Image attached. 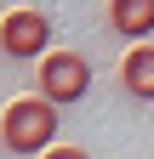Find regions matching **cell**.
I'll return each instance as SVG.
<instances>
[{
  "label": "cell",
  "instance_id": "7",
  "mask_svg": "<svg viewBox=\"0 0 154 159\" xmlns=\"http://www.w3.org/2000/svg\"><path fill=\"white\" fill-rule=\"evenodd\" d=\"M0 17H6V6H0Z\"/></svg>",
  "mask_w": 154,
  "mask_h": 159
},
{
  "label": "cell",
  "instance_id": "2",
  "mask_svg": "<svg viewBox=\"0 0 154 159\" xmlns=\"http://www.w3.org/2000/svg\"><path fill=\"white\" fill-rule=\"evenodd\" d=\"M91 91V63L80 51H46L40 63H34V97H40L46 108H69L80 102Z\"/></svg>",
  "mask_w": 154,
  "mask_h": 159
},
{
  "label": "cell",
  "instance_id": "1",
  "mask_svg": "<svg viewBox=\"0 0 154 159\" xmlns=\"http://www.w3.org/2000/svg\"><path fill=\"white\" fill-rule=\"evenodd\" d=\"M0 142L12 159H40L57 142V108H46L40 97H12L0 102Z\"/></svg>",
  "mask_w": 154,
  "mask_h": 159
},
{
  "label": "cell",
  "instance_id": "6",
  "mask_svg": "<svg viewBox=\"0 0 154 159\" xmlns=\"http://www.w3.org/2000/svg\"><path fill=\"white\" fill-rule=\"evenodd\" d=\"M40 159H91V153H86V148H74V142H51Z\"/></svg>",
  "mask_w": 154,
  "mask_h": 159
},
{
  "label": "cell",
  "instance_id": "5",
  "mask_svg": "<svg viewBox=\"0 0 154 159\" xmlns=\"http://www.w3.org/2000/svg\"><path fill=\"white\" fill-rule=\"evenodd\" d=\"M108 29L114 34H154V0H114L108 6Z\"/></svg>",
  "mask_w": 154,
  "mask_h": 159
},
{
  "label": "cell",
  "instance_id": "3",
  "mask_svg": "<svg viewBox=\"0 0 154 159\" xmlns=\"http://www.w3.org/2000/svg\"><path fill=\"white\" fill-rule=\"evenodd\" d=\"M0 51L12 57V63H40V57L51 51V23H46V11H34V6H17L0 17Z\"/></svg>",
  "mask_w": 154,
  "mask_h": 159
},
{
  "label": "cell",
  "instance_id": "4",
  "mask_svg": "<svg viewBox=\"0 0 154 159\" xmlns=\"http://www.w3.org/2000/svg\"><path fill=\"white\" fill-rule=\"evenodd\" d=\"M120 85L137 97V102H154V46L137 40L126 57H120Z\"/></svg>",
  "mask_w": 154,
  "mask_h": 159
}]
</instances>
